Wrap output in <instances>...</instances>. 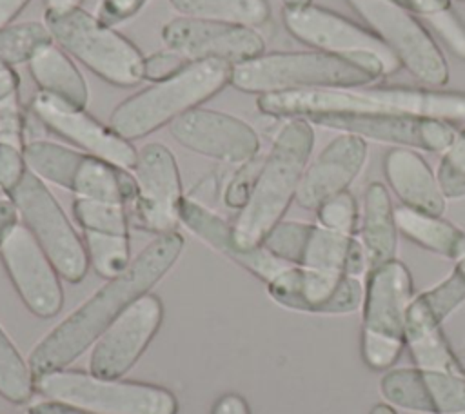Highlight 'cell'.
<instances>
[{
	"label": "cell",
	"mask_w": 465,
	"mask_h": 414,
	"mask_svg": "<svg viewBox=\"0 0 465 414\" xmlns=\"http://www.w3.org/2000/svg\"><path fill=\"white\" fill-rule=\"evenodd\" d=\"M180 223L207 243L216 252L223 254L227 260L234 261L258 280L269 283L278 272L287 265L283 260L276 258L263 245L252 249H242L234 242L232 225L227 223L220 214L207 209L200 202L183 198L180 205Z\"/></svg>",
	"instance_id": "603a6c76"
},
{
	"label": "cell",
	"mask_w": 465,
	"mask_h": 414,
	"mask_svg": "<svg viewBox=\"0 0 465 414\" xmlns=\"http://www.w3.org/2000/svg\"><path fill=\"white\" fill-rule=\"evenodd\" d=\"M145 4L147 0H100L94 15L105 25L116 27L118 24L127 22L129 18L138 15Z\"/></svg>",
	"instance_id": "60d3db41"
},
{
	"label": "cell",
	"mask_w": 465,
	"mask_h": 414,
	"mask_svg": "<svg viewBox=\"0 0 465 414\" xmlns=\"http://www.w3.org/2000/svg\"><path fill=\"white\" fill-rule=\"evenodd\" d=\"M162 320V300L151 292L140 296L93 343L89 372L100 378H124L149 347Z\"/></svg>",
	"instance_id": "e0dca14e"
},
{
	"label": "cell",
	"mask_w": 465,
	"mask_h": 414,
	"mask_svg": "<svg viewBox=\"0 0 465 414\" xmlns=\"http://www.w3.org/2000/svg\"><path fill=\"white\" fill-rule=\"evenodd\" d=\"M180 16L258 27L271 16L267 0H169Z\"/></svg>",
	"instance_id": "f1b7e54d"
},
{
	"label": "cell",
	"mask_w": 465,
	"mask_h": 414,
	"mask_svg": "<svg viewBox=\"0 0 465 414\" xmlns=\"http://www.w3.org/2000/svg\"><path fill=\"white\" fill-rule=\"evenodd\" d=\"M383 171L401 205L441 216L447 198L429 163L409 147H392L383 160Z\"/></svg>",
	"instance_id": "cb8c5ba5"
},
{
	"label": "cell",
	"mask_w": 465,
	"mask_h": 414,
	"mask_svg": "<svg viewBox=\"0 0 465 414\" xmlns=\"http://www.w3.org/2000/svg\"><path fill=\"white\" fill-rule=\"evenodd\" d=\"M35 374L11 338L0 327V396L15 405L33 398Z\"/></svg>",
	"instance_id": "f546056e"
},
{
	"label": "cell",
	"mask_w": 465,
	"mask_h": 414,
	"mask_svg": "<svg viewBox=\"0 0 465 414\" xmlns=\"http://www.w3.org/2000/svg\"><path fill=\"white\" fill-rule=\"evenodd\" d=\"M5 198L11 200L20 223L35 236L62 280L69 283L82 281L89 269L84 238H80L45 182L27 169Z\"/></svg>",
	"instance_id": "9c48e42d"
},
{
	"label": "cell",
	"mask_w": 465,
	"mask_h": 414,
	"mask_svg": "<svg viewBox=\"0 0 465 414\" xmlns=\"http://www.w3.org/2000/svg\"><path fill=\"white\" fill-rule=\"evenodd\" d=\"M232 65L220 60L191 62L169 80L151 84L120 102L109 114V125L125 140H140L169 127L182 114L202 107L231 85Z\"/></svg>",
	"instance_id": "277c9868"
},
{
	"label": "cell",
	"mask_w": 465,
	"mask_h": 414,
	"mask_svg": "<svg viewBox=\"0 0 465 414\" xmlns=\"http://www.w3.org/2000/svg\"><path fill=\"white\" fill-rule=\"evenodd\" d=\"M31 0H0V27L13 24Z\"/></svg>",
	"instance_id": "bcb514c9"
},
{
	"label": "cell",
	"mask_w": 465,
	"mask_h": 414,
	"mask_svg": "<svg viewBox=\"0 0 465 414\" xmlns=\"http://www.w3.org/2000/svg\"><path fill=\"white\" fill-rule=\"evenodd\" d=\"M287 33L307 47L338 56H376L383 62L385 73L400 69V62L387 45L369 29L334 11L318 5L283 7Z\"/></svg>",
	"instance_id": "4fadbf2b"
},
{
	"label": "cell",
	"mask_w": 465,
	"mask_h": 414,
	"mask_svg": "<svg viewBox=\"0 0 465 414\" xmlns=\"http://www.w3.org/2000/svg\"><path fill=\"white\" fill-rule=\"evenodd\" d=\"M165 47L191 62L220 60L231 65L243 64L265 53V40L254 27L176 16L162 25Z\"/></svg>",
	"instance_id": "9a60e30c"
},
{
	"label": "cell",
	"mask_w": 465,
	"mask_h": 414,
	"mask_svg": "<svg viewBox=\"0 0 465 414\" xmlns=\"http://www.w3.org/2000/svg\"><path fill=\"white\" fill-rule=\"evenodd\" d=\"M411 15L420 16L423 22L450 7V0H392Z\"/></svg>",
	"instance_id": "b9f144b4"
},
{
	"label": "cell",
	"mask_w": 465,
	"mask_h": 414,
	"mask_svg": "<svg viewBox=\"0 0 465 414\" xmlns=\"http://www.w3.org/2000/svg\"><path fill=\"white\" fill-rule=\"evenodd\" d=\"M311 125L429 153H443L456 136L454 127L447 122L394 111L322 116L311 122Z\"/></svg>",
	"instance_id": "ffe728a7"
},
{
	"label": "cell",
	"mask_w": 465,
	"mask_h": 414,
	"mask_svg": "<svg viewBox=\"0 0 465 414\" xmlns=\"http://www.w3.org/2000/svg\"><path fill=\"white\" fill-rule=\"evenodd\" d=\"M24 158L40 180L67 189L76 198L131 205L136 196V180L129 169L76 147L33 140L24 147Z\"/></svg>",
	"instance_id": "52a82bcc"
},
{
	"label": "cell",
	"mask_w": 465,
	"mask_h": 414,
	"mask_svg": "<svg viewBox=\"0 0 465 414\" xmlns=\"http://www.w3.org/2000/svg\"><path fill=\"white\" fill-rule=\"evenodd\" d=\"M51 42L53 36L44 22H13L0 27V62L9 65L29 64Z\"/></svg>",
	"instance_id": "1f68e13d"
},
{
	"label": "cell",
	"mask_w": 465,
	"mask_h": 414,
	"mask_svg": "<svg viewBox=\"0 0 465 414\" xmlns=\"http://www.w3.org/2000/svg\"><path fill=\"white\" fill-rule=\"evenodd\" d=\"M283 7H303L309 5L312 0H282Z\"/></svg>",
	"instance_id": "f907efd6"
},
{
	"label": "cell",
	"mask_w": 465,
	"mask_h": 414,
	"mask_svg": "<svg viewBox=\"0 0 465 414\" xmlns=\"http://www.w3.org/2000/svg\"><path fill=\"white\" fill-rule=\"evenodd\" d=\"M44 24L54 44L104 82L114 87H134L143 82L145 54L96 15L84 7L44 11Z\"/></svg>",
	"instance_id": "5b68a950"
},
{
	"label": "cell",
	"mask_w": 465,
	"mask_h": 414,
	"mask_svg": "<svg viewBox=\"0 0 465 414\" xmlns=\"http://www.w3.org/2000/svg\"><path fill=\"white\" fill-rule=\"evenodd\" d=\"M412 278L400 260H391L369 271L363 298L361 358L372 370H389L407 345V309Z\"/></svg>",
	"instance_id": "8992f818"
},
{
	"label": "cell",
	"mask_w": 465,
	"mask_h": 414,
	"mask_svg": "<svg viewBox=\"0 0 465 414\" xmlns=\"http://www.w3.org/2000/svg\"><path fill=\"white\" fill-rule=\"evenodd\" d=\"M73 216L82 232H114L129 234V212L127 205L76 198L73 202Z\"/></svg>",
	"instance_id": "d6a6232c"
},
{
	"label": "cell",
	"mask_w": 465,
	"mask_h": 414,
	"mask_svg": "<svg viewBox=\"0 0 465 414\" xmlns=\"http://www.w3.org/2000/svg\"><path fill=\"white\" fill-rule=\"evenodd\" d=\"M31 111L49 131L71 143V147L133 171L138 149L109 123L89 114L85 107H76L53 94L36 91L31 100Z\"/></svg>",
	"instance_id": "ac0fdd59"
},
{
	"label": "cell",
	"mask_w": 465,
	"mask_h": 414,
	"mask_svg": "<svg viewBox=\"0 0 465 414\" xmlns=\"http://www.w3.org/2000/svg\"><path fill=\"white\" fill-rule=\"evenodd\" d=\"M35 389L49 399L98 414H176V396L160 385L100 378L82 370H53L35 378Z\"/></svg>",
	"instance_id": "ba28073f"
},
{
	"label": "cell",
	"mask_w": 465,
	"mask_h": 414,
	"mask_svg": "<svg viewBox=\"0 0 465 414\" xmlns=\"http://www.w3.org/2000/svg\"><path fill=\"white\" fill-rule=\"evenodd\" d=\"M27 171V163L24 158V149L0 143V191L7 196L22 180Z\"/></svg>",
	"instance_id": "ab89813d"
},
{
	"label": "cell",
	"mask_w": 465,
	"mask_h": 414,
	"mask_svg": "<svg viewBox=\"0 0 465 414\" xmlns=\"http://www.w3.org/2000/svg\"><path fill=\"white\" fill-rule=\"evenodd\" d=\"M20 96V76L15 65L0 62V102Z\"/></svg>",
	"instance_id": "ee69618b"
},
{
	"label": "cell",
	"mask_w": 465,
	"mask_h": 414,
	"mask_svg": "<svg viewBox=\"0 0 465 414\" xmlns=\"http://www.w3.org/2000/svg\"><path fill=\"white\" fill-rule=\"evenodd\" d=\"M385 65L376 56H338L322 51H272L232 65L231 85L249 94L298 89H352L380 82Z\"/></svg>",
	"instance_id": "3957f363"
},
{
	"label": "cell",
	"mask_w": 465,
	"mask_h": 414,
	"mask_svg": "<svg viewBox=\"0 0 465 414\" xmlns=\"http://www.w3.org/2000/svg\"><path fill=\"white\" fill-rule=\"evenodd\" d=\"M18 222V214L15 205L11 203V200L2 198L0 200V243L4 240V236L7 234V231Z\"/></svg>",
	"instance_id": "7dc6e473"
},
{
	"label": "cell",
	"mask_w": 465,
	"mask_h": 414,
	"mask_svg": "<svg viewBox=\"0 0 465 414\" xmlns=\"http://www.w3.org/2000/svg\"><path fill=\"white\" fill-rule=\"evenodd\" d=\"M36 91L53 94L71 105L85 107L89 102V85L85 76L58 44L51 42L42 47L27 64Z\"/></svg>",
	"instance_id": "484cf974"
},
{
	"label": "cell",
	"mask_w": 465,
	"mask_h": 414,
	"mask_svg": "<svg viewBox=\"0 0 465 414\" xmlns=\"http://www.w3.org/2000/svg\"><path fill=\"white\" fill-rule=\"evenodd\" d=\"M84 0H44L45 11H65V9H74L82 7Z\"/></svg>",
	"instance_id": "c3c4849f"
},
{
	"label": "cell",
	"mask_w": 465,
	"mask_h": 414,
	"mask_svg": "<svg viewBox=\"0 0 465 414\" xmlns=\"http://www.w3.org/2000/svg\"><path fill=\"white\" fill-rule=\"evenodd\" d=\"M394 220L398 232L430 252L454 261L465 254V232L441 216L400 205L394 207Z\"/></svg>",
	"instance_id": "83f0119b"
},
{
	"label": "cell",
	"mask_w": 465,
	"mask_h": 414,
	"mask_svg": "<svg viewBox=\"0 0 465 414\" xmlns=\"http://www.w3.org/2000/svg\"><path fill=\"white\" fill-rule=\"evenodd\" d=\"M84 243L89 258V265L94 272L105 280L118 276L131 263L129 234L114 232H91L85 231Z\"/></svg>",
	"instance_id": "4dcf8cb0"
},
{
	"label": "cell",
	"mask_w": 465,
	"mask_h": 414,
	"mask_svg": "<svg viewBox=\"0 0 465 414\" xmlns=\"http://www.w3.org/2000/svg\"><path fill=\"white\" fill-rule=\"evenodd\" d=\"M169 133L182 147L231 165H245L260 153V136L251 123L203 105L176 118Z\"/></svg>",
	"instance_id": "d6986e66"
},
{
	"label": "cell",
	"mask_w": 465,
	"mask_h": 414,
	"mask_svg": "<svg viewBox=\"0 0 465 414\" xmlns=\"http://www.w3.org/2000/svg\"><path fill=\"white\" fill-rule=\"evenodd\" d=\"M389 405L421 414H465V374L460 369H389L380 380Z\"/></svg>",
	"instance_id": "44dd1931"
},
{
	"label": "cell",
	"mask_w": 465,
	"mask_h": 414,
	"mask_svg": "<svg viewBox=\"0 0 465 414\" xmlns=\"http://www.w3.org/2000/svg\"><path fill=\"white\" fill-rule=\"evenodd\" d=\"M369 414H396V410H394V407L389 405V403H378V405H374V407L371 409Z\"/></svg>",
	"instance_id": "681fc988"
},
{
	"label": "cell",
	"mask_w": 465,
	"mask_h": 414,
	"mask_svg": "<svg viewBox=\"0 0 465 414\" xmlns=\"http://www.w3.org/2000/svg\"><path fill=\"white\" fill-rule=\"evenodd\" d=\"M391 109L412 116L465 123V94L425 87H363Z\"/></svg>",
	"instance_id": "4316f807"
},
{
	"label": "cell",
	"mask_w": 465,
	"mask_h": 414,
	"mask_svg": "<svg viewBox=\"0 0 465 414\" xmlns=\"http://www.w3.org/2000/svg\"><path fill=\"white\" fill-rule=\"evenodd\" d=\"M131 172L136 180V196L131 203L134 223L156 236L176 231L185 196L173 151L160 142L145 143L138 149Z\"/></svg>",
	"instance_id": "7c38bea8"
},
{
	"label": "cell",
	"mask_w": 465,
	"mask_h": 414,
	"mask_svg": "<svg viewBox=\"0 0 465 414\" xmlns=\"http://www.w3.org/2000/svg\"><path fill=\"white\" fill-rule=\"evenodd\" d=\"M425 24L445 42V45L460 58L465 60V24L458 18L452 7L430 16Z\"/></svg>",
	"instance_id": "74e56055"
},
{
	"label": "cell",
	"mask_w": 465,
	"mask_h": 414,
	"mask_svg": "<svg viewBox=\"0 0 465 414\" xmlns=\"http://www.w3.org/2000/svg\"><path fill=\"white\" fill-rule=\"evenodd\" d=\"M460 2H463V4H465V0H460Z\"/></svg>",
	"instance_id": "816d5d0a"
},
{
	"label": "cell",
	"mask_w": 465,
	"mask_h": 414,
	"mask_svg": "<svg viewBox=\"0 0 465 414\" xmlns=\"http://www.w3.org/2000/svg\"><path fill=\"white\" fill-rule=\"evenodd\" d=\"M316 216L320 225L347 236H354L360 227L358 203L349 191H343L323 202L316 209Z\"/></svg>",
	"instance_id": "e575fe53"
},
{
	"label": "cell",
	"mask_w": 465,
	"mask_h": 414,
	"mask_svg": "<svg viewBox=\"0 0 465 414\" xmlns=\"http://www.w3.org/2000/svg\"><path fill=\"white\" fill-rule=\"evenodd\" d=\"M183 245L178 231L154 236L118 276L107 280L31 349L27 361L35 378L65 369L82 356L133 301L173 269Z\"/></svg>",
	"instance_id": "6da1fadb"
},
{
	"label": "cell",
	"mask_w": 465,
	"mask_h": 414,
	"mask_svg": "<svg viewBox=\"0 0 465 414\" xmlns=\"http://www.w3.org/2000/svg\"><path fill=\"white\" fill-rule=\"evenodd\" d=\"M191 60H187L183 54L163 47L160 51H154L151 54L143 56V82L156 84L173 78L180 71H183Z\"/></svg>",
	"instance_id": "8d00e7d4"
},
{
	"label": "cell",
	"mask_w": 465,
	"mask_h": 414,
	"mask_svg": "<svg viewBox=\"0 0 465 414\" xmlns=\"http://www.w3.org/2000/svg\"><path fill=\"white\" fill-rule=\"evenodd\" d=\"M282 307L311 314H351L363 305L365 289L356 276L287 265L267 283Z\"/></svg>",
	"instance_id": "2e32d148"
},
{
	"label": "cell",
	"mask_w": 465,
	"mask_h": 414,
	"mask_svg": "<svg viewBox=\"0 0 465 414\" xmlns=\"http://www.w3.org/2000/svg\"><path fill=\"white\" fill-rule=\"evenodd\" d=\"M358 229L360 242L369 261V271L394 260L398 227L389 191L381 182H372L367 185Z\"/></svg>",
	"instance_id": "d4e9b609"
},
{
	"label": "cell",
	"mask_w": 465,
	"mask_h": 414,
	"mask_svg": "<svg viewBox=\"0 0 465 414\" xmlns=\"http://www.w3.org/2000/svg\"><path fill=\"white\" fill-rule=\"evenodd\" d=\"M314 147V129L303 120H287L262 160L251 194L238 211L232 236L238 247L252 249L278 225L296 200L302 176Z\"/></svg>",
	"instance_id": "7a4b0ae2"
},
{
	"label": "cell",
	"mask_w": 465,
	"mask_h": 414,
	"mask_svg": "<svg viewBox=\"0 0 465 414\" xmlns=\"http://www.w3.org/2000/svg\"><path fill=\"white\" fill-rule=\"evenodd\" d=\"M407 347L416 361V367L425 369H460L450 354L441 330L427 334L423 338L409 340Z\"/></svg>",
	"instance_id": "d590c367"
},
{
	"label": "cell",
	"mask_w": 465,
	"mask_h": 414,
	"mask_svg": "<svg viewBox=\"0 0 465 414\" xmlns=\"http://www.w3.org/2000/svg\"><path fill=\"white\" fill-rule=\"evenodd\" d=\"M436 178L447 200L465 196V123L456 131L452 143L443 151Z\"/></svg>",
	"instance_id": "836d02e7"
},
{
	"label": "cell",
	"mask_w": 465,
	"mask_h": 414,
	"mask_svg": "<svg viewBox=\"0 0 465 414\" xmlns=\"http://www.w3.org/2000/svg\"><path fill=\"white\" fill-rule=\"evenodd\" d=\"M25 414H98V412H93V410H87V409H82V407H74V405H69V403L49 399V401H38V403L29 405L25 409Z\"/></svg>",
	"instance_id": "7bdbcfd3"
},
{
	"label": "cell",
	"mask_w": 465,
	"mask_h": 414,
	"mask_svg": "<svg viewBox=\"0 0 465 414\" xmlns=\"http://www.w3.org/2000/svg\"><path fill=\"white\" fill-rule=\"evenodd\" d=\"M0 261L20 300L35 316L51 318L62 310V276L20 220L0 243Z\"/></svg>",
	"instance_id": "5bb4252c"
},
{
	"label": "cell",
	"mask_w": 465,
	"mask_h": 414,
	"mask_svg": "<svg viewBox=\"0 0 465 414\" xmlns=\"http://www.w3.org/2000/svg\"><path fill=\"white\" fill-rule=\"evenodd\" d=\"M367 27L418 82L441 87L449 82V65L429 31L407 9L392 0H347Z\"/></svg>",
	"instance_id": "30bf717a"
},
{
	"label": "cell",
	"mask_w": 465,
	"mask_h": 414,
	"mask_svg": "<svg viewBox=\"0 0 465 414\" xmlns=\"http://www.w3.org/2000/svg\"><path fill=\"white\" fill-rule=\"evenodd\" d=\"M365 160L367 140L340 133L307 165L294 202L307 211H316L329 198L349 191L363 169Z\"/></svg>",
	"instance_id": "7402d4cb"
},
{
	"label": "cell",
	"mask_w": 465,
	"mask_h": 414,
	"mask_svg": "<svg viewBox=\"0 0 465 414\" xmlns=\"http://www.w3.org/2000/svg\"><path fill=\"white\" fill-rule=\"evenodd\" d=\"M262 245L276 258L298 267L356 278L369 271V261L358 238L331 231L320 223L282 220L263 238Z\"/></svg>",
	"instance_id": "8fae6325"
},
{
	"label": "cell",
	"mask_w": 465,
	"mask_h": 414,
	"mask_svg": "<svg viewBox=\"0 0 465 414\" xmlns=\"http://www.w3.org/2000/svg\"><path fill=\"white\" fill-rule=\"evenodd\" d=\"M211 414H251L247 401L234 392L223 394L216 399Z\"/></svg>",
	"instance_id": "f6af8a7d"
},
{
	"label": "cell",
	"mask_w": 465,
	"mask_h": 414,
	"mask_svg": "<svg viewBox=\"0 0 465 414\" xmlns=\"http://www.w3.org/2000/svg\"><path fill=\"white\" fill-rule=\"evenodd\" d=\"M0 143L25 147V116L20 96L0 102Z\"/></svg>",
	"instance_id": "f35d334b"
}]
</instances>
